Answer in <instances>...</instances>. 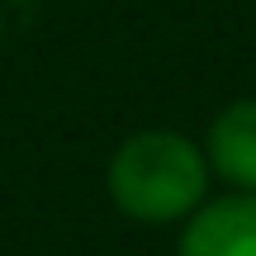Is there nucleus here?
<instances>
[{
	"label": "nucleus",
	"mask_w": 256,
	"mask_h": 256,
	"mask_svg": "<svg viewBox=\"0 0 256 256\" xmlns=\"http://www.w3.org/2000/svg\"><path fill=\"white\" fill-rule=\"evenodd\" d=\"M209 156L204 142H194L180 128H138L128 133L110 156V200L124 218L147 228H171L185 223L209 200Z\"/></svg>",
	"instance_id": "nucleus-1"
},
{
	"label": "nucleus",
	"mask_w": 256,
	"mask_h": 256,
	"mask_svg": "<svg viewBox=\"0 0 256 256\" xmlns=\"http://www.w3.org/2000/svg\"><path fill=\"white\" fill-rule=\"evenodd\" d=\"M176 256H256V194H218L204 200L180 223Z\"/></svg>",
	"instance_id": "nucleus-2"
},
{
	"label": "nucleus",
	"mask_w": 256,
	"mask_h": 256,
	"mask_svg": "<svg viewBox=\"0 0 256 256\" xmlns=\"http://www.w3.org/2000/svg\"><path fill=\"white\" fill-rule=\"evenodd\" d=\"M204 156H209L214 180L228 190L256 194V95L228 100L214 114L209 133H204Z\"/></svg>",
	"instance_id": "nucleus-3"
},
{
	"label": "nucleus",
	"mask_w": 256,
	"mask_h": 256,
	"mask_svg": "<svg viewBox=\"0 0 256 256\" xmlns=\"http://www.w3.org/2000/svg\"><path fill=\"white\" fill-rule=\"evenodd\" d=\"M0 38H5V14H0Z\"/></svg>",
	"instance_id": "nucleus-4"
}]
</instances>
